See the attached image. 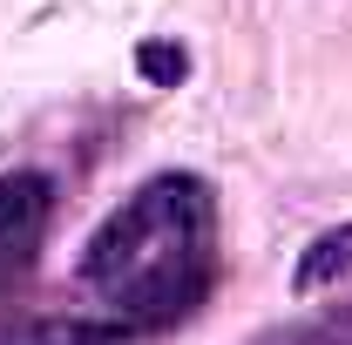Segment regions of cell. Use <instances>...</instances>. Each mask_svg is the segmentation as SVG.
I'll return each mask as SVG.
<instances>
[{
    "label": "cell",
    "instance_id": "cell-1",
    "mask_svg": "<svg viewBox=\"0 0 352 345\" xmlns=\"http://www.w3.org/2000/svg\"><path fill=\"white\" fill-rule=\"evenodd\" d=\"M82 278L116 298V325L156 332L210 298V183L190 170L149 176L82 251Z\"/></svg>",
    "mask_w": 352,
    "mask_h": 345
},
{
    "label": "cell",
    "instance_id": "cell-2",
    "mask_svg": "<svg viewBox=\"0 0 352 345\" xmlns=\"http://www.w3.org/2000/svg\"><path fill=\"white\" fill-rule=\"evenodd\" d=\"M339 278H352V223H332V230H318L298 264H292V298H318V291H332Z\"/></svg>",
    "mask_w": 352,
    "mask_h": 345
},
{
    "label": "cell",
    "instance_id": "cell-3",
    "mask_svg": "<svg viewBox=\"0 0 352 345\" xmlns=\"http://www.w3.org/2000/svg\"><path fill=\"white\" fill-rule=\"evenodd\" d=\"M135 75H142L149 88H176L183 75H190V54H183L176 41H142L135 47Z\"/></svg>",
    "mask_w": 352,
    "mask_h": 345
}]
</instances>
